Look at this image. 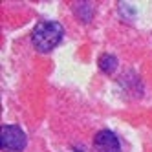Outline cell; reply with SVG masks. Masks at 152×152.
Listing matches in <instances>:
<instances>
[{
    "instance_id": "1",
    "label": "cell",
    "mask_w": 152,
    "mask_h": 152,
    "mask_svg": "<svg viewBox=\"0 0 152 152\" xmlns=\"http://www.w3.org/2000/svg\"><path fill=\"white\" fill-rule=\"evenodd\" d=\"M62 37H64V28L59 22H55V20H44V22H39L35 26L33 33H31V44L39 51L48 53L61 44Z\"/></svg>"
},
{
    "instance_id": "2",
    "label": "cell",
    "mask_w": 152,
    "mask_h": 152,
    "mask_svg": "<svg viewBox=\"0 0 152 152\" xmlns=\"http://www.w3.org/2000/svg\"><path fill=\"white\" fill-rule=\"evenodd\" d=\"M0 143L4 152H22L26 148V134L17 125H4Z\"/></svg>"
},
{
    "instance_id": "3",
    "label": "cell",
    "mask_w": 152,
    "mask_h": 152,
    "mask_svg": "<svg viewBox=\"0 0 152 152\" xmlns=\"http://www.w3.org/2000/svg\"><path fill=\"white\" fill-rule=\"evenodd\" d=\"M94 147L97 152H121V145H119L117 136L112 130H99L94 137Z\"/></svg>"
},
{
    "instance_id": "4",
    "label": "cell",
    "mask_w": 152,
    "mask_h": 152,
    "mask_svg": "<svg viewBox=\"0 0 152 152\" xmlns=\"http://www.w3.org/2000/svg\"><path fill=\"white\" fill-rule=\"evenodd\" d=\"M99 68L104 73H112L117 68V59L114 55H110V53H104V55L99 57Z\"/></svg>"
}]
</instances>
